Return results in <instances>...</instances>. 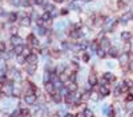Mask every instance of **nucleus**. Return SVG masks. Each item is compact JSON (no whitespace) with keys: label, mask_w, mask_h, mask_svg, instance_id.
I'll return each instance as SVG.
<instances>
[{"label":"nucleus","mask_w":133,"mask_h":117,"mask_svg":"<svg viewBox=\"0 0 133 117\" xmlns=\"http://www.w3.org/2000/svg\"><path fill=\"white\" fill-rule=\"evenodd\" d=\"M36 100H37V96L35 95L33 92H28L24 96V101H25V104H28V105H33L36 103Z\"/></svg>","instance_id":"obj_1"},{"label":"nucleus","mask_w":133,"mask_h":117,"mask_svg":"<svg viewBox=\"0 0 133 117\" xmlns=\"http://www.w3.org/2000/svg\"><path fill=\"white\" fill-rule=\"evenodd\" d=\"M44 88H45V91L47 93H49V95H52V93L55 92V84L52 83V81H49V80H45L44 81Z\"/></svg>","instance_id":"obj_2"},{"label":"nucleus","mask_w":133,"mask_h":117,"mask_svg":"<svg viewBox=\"0 0 133 117\" xmlns=\"http://www.w3.org/2000/svg\"><path fill=\"white\" fill-rule=\"evenodd\" d=\"M65 87H66V91L68 92H76L79 85L76 84V81H69L68 84H65Z\"/></svg>","instance_id":"obj_3"},{"label":"nucleus","mask_w":133,"mask_h":117,"mask_svg":"<svg viewBox=\"0 0 133 117\" xmlns=\"http://www.w3.org/2000/svg\"><path fill=\"white\" fill-rule=\"evenodd\" d=\"M27 41H28V44L32 45V47H37V45H39V40L33 36L32 33L28 35V37H27Z\"/></svg>","instance_id":"obj_4"},{"label":"nucleus","mask_w":133,"mask_h":117,"mask_svg":"<svg viewBox=\"0 0 133 117\" xmlns=\"http://www.w3.org/2000/svg\"><path fill=\"white\" fill-rule=\"evenodd\" d=\"M109 92H111V91H109V87H108V85L104 84V85H100V87H99V93H100L101 96H108Z\"/></svg>","instance_id":"obj_5"},{"label":"nucleus","mask_w":133,"mask_h":117,"mask_svg":"<svg viewBox=\"0 0 133 117\" xmlns=\"http://www.w3.org/2000/svg\"><path fill=\"white\" fill-rule=\"evenodd\" d=\"M88 84L91 85V87H95V85L97 84V76H96V73H91V75H89Z\"/></svg>","instance_id":"obj_6"},{"label":"nucleus","mask_w":133,"mask_h":117,"mask_svg":"<svg viewBox=\"0 0 133 117\" xmlns=\"http://www.w3.org/2000/svg\"><path fill=\"white\" fill-rule=\"evenodd\" d=\"M121 39H123V40L127 43V41H131V39H132V33L129 32V31H123V32H121Z\"/></svg>","instance_id":"obj_7"},{"label":"nucleus","mask_w":133,"mask_h":117,"mask_svg":"<svg viewBox=\"0 0 133 117\" xmlns=\"http://www.w3.org/2000/svg\"><path fill=\"white\" fill-rule=\"evenodd\" d=\"M27 63L28 64H36L37 63V56H36V53H31L28 57H27Z\"/></svg>","instance_id":"obj_8"},{"label":"nucleus","mask_w":133,"mask_h":117,"mask_svg":"<svg viewBox=\"0 0 133 117\" xmlns=\"http://www.w3.org/2000/svg\"><path fill=\"white\" fill-rule=\"evenodd\" d=\"M20 24L23 27H29L31 25V19L27 16V15H24V16L21 17V20H20Z\"/></svg>","instance_id":"obj_9"},{"label":"nucleus","mask_w":133,"mask_h":117,"mask_svg":"<svg viewBox=\"0 0 133 117\" xmlns=\"http://www.w3.org/2000/svg\"><path fill=\"white\" fill-rule=\"evenodd\" d=\"M23 49H24V45H23V44H17V45L13 47V53L16 55V56H17V55H21Z\"/></svg>","instance_id":"obj_10"},{"label":"nucleus","mask_w":133,"mask_h":117,"mask_svg":"<svg viewBox=\"0 0 133 117\" xmlns=\"http://www.w3.org/2000/svg\"><path fill=\"white\" fill-rule=\"evenodd\" d=\"M51 96H52V100H53L56 104H59V103H60V101H61V95H60V93H59V92H56V91H55V92H53Z\"/></svg>","instance_id":"obj_11"},{"label":"nucleus","mask_w":133,"mask_h":117,"mask_svg":"<svg viewBox=\"0 0 133 117\" xmlns=\"http://www.w3.org/2000/svg\"><path fill=\"white\" fill-rule=\"evenodd\" d=\"M91 48L96 52V51L100 48V41H99V40H93V41L91 43Z\"/></svg>","instance_id":"obj_12"},{"label":"nucleus","mask_w":133,"mask_h":117,"mask_svg":"<svg viewBox=\"0 0 133 117\" xmlns=\"http://www.w3.org/2000/svg\"><path fill=\"white\" fill-rule=\"evenodd\" d=\"M31 53H32V49H31L29 47H24V49H23V53H21L23 56H24V57L27 58V57H28Z\"/></svg>","instance_id":"obj_13"},{"label":"nucleus","mask_w":133,"mask_h":117,"mask_svg":"<svg viewBox=\"0 0 133 117\" xmlns=\"http://www.w3.org/2000/svg\"><path fill=\"white\" fill-rule=\"evenodd\" d=\"M96 53H97V56H99V57H101V58H104L105 56H107V53H105V49H103V48H101V47H100V48L96 51Z\"/></svg>","instance_id":"obj_14"},{"label":"nucleus","mask_w":133,"mask_h":117,"mask_svg":"<svg viewBox=\"0 0 133 117\" xmlns=\"http://www.w3.org/2000/svg\"><path fill=\"white\" fill-rule=\"evenodd\" d=\"M35 71H36V64H29L28 69H27V72H28V75H33Z\"/></svg>","instance_id":"obj_15"},{"label":"nucleus","mask_w":133,"mask_h":117,"mask_svg":"<svg viewBox=\"0 0 133 117\" xmlns=\"http://www.w3.org/2000/svg\"><path fill=\"white\" fill-rule=\"evenodd\" d=\"M108 53H109V56H111V57H117V56H119V53H117V49H116V48L108 49Z\"/></svg>","instance_id":"obj_16"},{"label":"nucleus","mask_w":133,"mask_h":117,"mask_svg":"<svg viewBox=\"0 0 133 117\" xmlns=\"http://www.w3.org/2000/svg\"><path fill=\"white\" fill-rule=\"evenodd\" d=\"M104 80H109V81H115V76L112 73H104Z\"/></svg>","instance_id":"obj_17"},{"label":"nucleus","mask_w":133,"mask_h":117,"mask_svg":"<svg viewBox=\"0 0 133 117\" xmlns=\"http://www.w3.org/2000/svg\"><path fill=\"white\" fill-rule=\"evenodd\" d=\"M43 20L44 21H48V20H51V12H48V11H45L44 13H43Z\"/></svg>","instance_id":"obj_18"},{"label":"nucleus","mask_w":133,"mask_h":117,"mask_svg":"<svg viewBox=\"0 0 133 117\" xmlns=\"http://www.w3.org/2000/svg\"><path fill=\"white\" fill-rule=\"evenodd\" d=\"M33 4H37V5H45L47 4V0H32Z\"/></svg>","instance_id":"obj_19"},{"label":"nucleus","mask_w":133,"mask_h":117,"mask_svg":"<svg viewBox=\"0 0 133 117\" xmlns=\"http://www.w3.org/2000/svg\"><path fill=\"white\" fill-rule=\"evenodd\" d=\"M100 93L99 92H93V93H91V99L93 100V101H97V100H99L100 99Z\"/></svg>","instance_id":"obj_20"},{"label":"nucleus","mask_w":133,"mask_h":117,"mask_svg":"<svg viewBox=\"0 0 133 117\" xmlns=\"http://www.w3.org/2000/svg\"><path fill=\"white\" fill-rule=\"evenodd\" d=\"M117 7H119L120 9H123V8L127 7V3H125L124 0H119V1H117Z\"/></svg>","instance_id":"obj_21"},{"label":"nucleus","mask_w":133,"mask_h":117,"mask_svg":"<svg viewBox=\"0 0 133 117\" xmlns=\"http://www.w3.org/2000/svg\"><path fill=\"white\" fill-rule=\"evenodd\" d=\"M24 61H27V58L23 55H17V63L19 64H24Z\"/></svg>","instance_id":"obj_22"},{"label":"nucleus","mask_w":133,"mask_h":117,"mask_svg":"<svg viewBox=\"0 0 133 117\" xmlns=\"http://www.w3.org/2000/svg\"><path fill=\"white\" fill-rule=\"evenodd\" d=\"M20 116H21V117L29 116V111H28V109H20Z\"/></svg>","instance_id":"obj_23"},{"label":"nucleus","mask_w":133,"mask_h":117,"mask_svg":"<svg viewBox=\"0 0 133 117\" xmlns=\"http://www.w3.org/2000/svg\"><path fill=\"white\" fill-rule=\"evenodd\" d=\"M8 19H9L11 23H15V21H16V19H17V15L16 13H11L9 16H8Z\"/></svg>","instance_id":"obj_24"},{"label":"nucleus","mask_w":133,"mask_h":117,"mask_svg":"<svg viewBox=\"0 0 133 117\" xmlns=\"http://www.w3.org/2000/svg\"><path fill=\"white\" fill-rule=\"evenodd\" d=\"M4 52H5V43L0 41V53H4Z\"/></svg>","instance_id":"obj_25"},{"label":"nucleus","mask_w":133,"mask_h":117,"mask_svg":"<svg viewBox=\"0 0 133 117\" xmlns=\"http://www.w3.org/2000/svg\"><path fill=\"white\" fill-rule=\"evenodd\" d=\"M36 24H37L39 27H43V25H44V24H45V21H44V20H43V17H39V19H37V20H36Z\"/></svg>","instance_id":"obj_26"},{"label":"nucleus","mask_w":133,"mask_h":117,"mask_svg":"<svg viewBox=\"0 0 133 117\" xmlns=\"http://www.w3.org/2000/svg\"><path fill=\"white\" fill-rule=\"evenodd\" d=\"M84 116L85 117H93V113H92V111H89V109H85V111H84Z\"/></svg>","instance_id":"obj_27"},{"label":"nucleus","mask_w":133,"mask_h":117,"mask_svg":"<svg viewBox=\"0 0 133 117\" xmlns=\"http://www.w3.org/2000/svg\"><path fill=\"white\" fill-rule=\"evenodd\" d=\"M44 8H45V11H48V12H52V9H55L52 4H45Z\"/></svg>","instance_id":"obj_28"},{"label":"nucleus","mask_w":133,"mask_h":117,"mask_svg":"<svg viewBox=\"0 0 133 117\" xmlns=\"http://www.w3.org/2000/svg\"><path fill=\"white\" fill-rule=\"evenodd\" d=\"M83 61H84V63H88V61H89V55L88 53L83 55Z\"/></svg>","instance_id":"obj_29"},{"label":"nucleus","mask_w":133,"mask_h":117,"mask_svg":"<svg viewBox=\"0 0 133 117\" xmlns=\"http://www.w3.org/2000/svg\"><path fill=\"white\" fill-rule=\"evenodd\" d=\"M20 116V109H17V111H15L13 113H12V116L11 117H19Z\"/></svg>","instance_id":"obj_30"},{"label":"nucleus","mask_w":133,"mask_h":117,"mask_svg":"<svg viewBox=\"0 0 133 117\" xmlns=\"http://www.w3.org/2000/svg\"><path fill=\"white\" fill-rule=\"evenodd\" d=\"M127 101H128V103L133 101V95H132V93H128V96H127Z\"/></svg>","instance_id":"obj_31"},{"label":"nucleus","mask_w":133,"mask_h":117,"mask_svg":"<svg viewBox=\"0 0 133 117\" xmlns=\"http://www.w3.org/2000/svg\"><path fill=\"white\" fill-rule=\"evenodd\" d=\"M51 56H52V57H59V56H60V53H59L57 51H52V53H51Z\"/></svg>","instance_id":"obj_32"},{"label":"nucleus","mask_w":133,"mask_h":117,"mask_svg":"<svg viewBox=\"0 0 133 117\" xmlns=\"http://www.w3.org/2000/svg\"><path fill=\"white\" fill-rule=\"evenodd\" d=\"M108 116H109V117H115V111H113V109H112V108H109Z\"/></svg>","instance_id":"obj_33"},{"label":"nucleus","mask_w":133,"mask_h":117,"mask_svg":"<svg viewBox=\"0 0 133 117\" xmlns=\"http://www.w3.org/2000/svg\"><path fill=\"white\" fill-rule=\"evenodd\" d=\"M12 4H15V5H19V4H20V0H12Z\"/></svg>","instance_id":"obj_34"},{"label":"nucleus","mask_w":133,"mask_h":117,"mask_svg":"<svg viewBox=\"0 0 133 117\" xmlns=\"http://www.w3.org/2000/svg\"><path fill=\"white\" fill-rule=\"evenodd\" d=\"M65 13H68V9H65V8H64V9L61 11V15H65Z\"/></svg>","instance_id":"obj_35"},{"label":"nucleus","mask_w":133,"mask_h":117,"mask_svg":"<svg viewBox=\"0 0 133 117\" xmlns=\"http://www.w3.org/2000/svg\"><path fill=\"white\" fill-rule=\"evenodd\" d=\"M76 117H85V116H84V112H83V113H79V115H77Z\"/></svg>","instance_id":"obj_36"},{"label":"nucleus","mask_w":133,"mask_h":117,"mask_svg":"<svg viewBox=\"0 0 133 117\" xmlns=\"http://www.w3.org/2000/svg\"><path fill=\"white\" fill-rule=\"evenodd\" d=\"M127 108H128V109H132V108H133V104H128Z\"/></svg>","instance_id":"obj_37"},{"label":"nucleus","mask_w":133,"mask_h":117,"mask_svg":"<svg viewBox=\"0 0 133 117\" xmlns=\"http://www.w3.org/2000/svg\"><path fill=\"white\" fill-rule=\"evenodd\" d=\"M53 1H55V3H63L64 0H53Z\"/></svg>","instance_id":"obj_38"},{"label":"nucleus","mask_w":133,"mask_h":117,"mask_svg":"<svg viewBox=\"0 0 133 117\" xmlns=\"http://www.w3.org/2000/svg\"><path fill=\"white\" fill-rule=\"evenodd\" d=\"M129 65H131V69H132V71H133V61H132V63H131V64H129Z\"/></svg>","instance_id":"obj_39"},{"label":"nucleus","mask_w":133,"mask_h":117,"mask_svg":"<svg viewBox=\"0 0 133 117\" xmlns=\"http://www.w3.org/2000/svg\"><path fill=\"white\" fill-rule=\"evenodd\" d=\"M84 1H92V0H84Z\"/></svg>","instance_id":"obj_40"},{"label":"nucleus","mask_w":133,"mask_h":117,"mask_svg":"<svg viewBox=\"0 0 133 117\" xmlns=\"http://www.w3.org/2000/svg\"><path fill=\"white\" fill-rule=\"evenodd\" d=\"M131 117H133V113H132V115H131Z\"/></svg>","instance_id":"obj_41"},{"label":"nucleus","mask_w":133,"mask_h":117,"mask_svg":"<svg viewBox=\"0 0 133 117\" xmlns=\"http://www.w3.org/2000/svg\"><path fill=\"white\" fill-rule=\"evenodd\" d=\"M73 1H77V0H73Z\"/></svg>","instance_id":"obj_42"}]
</instances>
